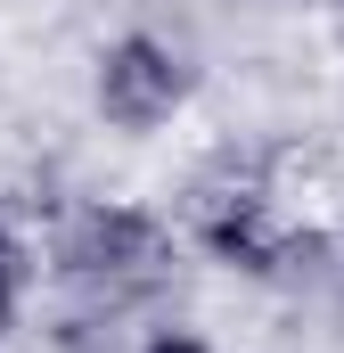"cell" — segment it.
<instances>
[{
	"mask_svg": "<svg viewBox=\"0 0 344 353\" xmlns=\"http://www.w3.org/2000/svg\"><path fill=\"white\" fill-rule=\"evenodd\" d=\"M172 271H180V230L156 205H131V197H90L50 239V279L83 304V329L156 304L172 288Z\"/></svg>",
	"mask_w": 344,
	"mask_h": 353,
	"instance_id": "cell-1",
	"label": "cell"
},
{
	"mask_svg": "<svg viewBox=\"0 0 344 353\" xmlns=\"http://www.w3.org/2000/svg\"><path fill=\"white\" fill-rule=\"evenodd\" d=\"M180 239L205 255V263L238 271V279H295L303 255H320V239L279 205V189L255 173H213L189 189V214H180Z\"/></svg>",
	"mask_w": 344,
	"mask_h": 353,
	"instance_id": "cell-2",
	"label": "cell"
},
{
	"mask_svg": "<svg viewBox=\"0 0 344 353\" xmlns=\"http://www.w3.org/2000/svg\"><path fill=\"white\" fill-rule=\"evenodd\" d=\"M189 99H197V66H189V50H180L172 33L123 25V33L98 41V58H90V115H98L107 132L156 140L164 123L189 115Z\"/></svg>",
	"mask_w": 344,
	"mask_h": 353,
	"instance_id": "cell-3",
	"label": "cell"
},
{
	"mask_svg": "<svg viewBox=\"0 0 344 353\" xmlns=\"http://www.w3.org/2000/svg\"><path fill=\"white\" fill-rule=\"evenodd\" d=\"M25 288H33V247L0 222V345H8V329H17V312H25Z\"/></svg>",
	"mask_w": 344,
	"mask_h": 353,
	"instance_id": "cell-4",
	"label": "cell"
},
{
	"mask_svg": "<svg viewBox=\"0 0 344 353\" xmlns=\"http://www.w3.org/2000/svg\"><path fill=\"white\" fill-rule=\"evenodd\" d=\"M131 353H222L213 337H197V329H180V321H164V329H148Z\"/></svg>",
	"mask_w": 344,
	"mask_h": 353,
	"instance_id": "cell-5",
	"label": "cell"
},
{
	"mask_svg": "<svg viewBox=\"0 0 344 353\" xmlns=\"http://www.w3.org/2000/svg\"><path fill=\"white\" fill-rule=\"evenodd\" d=\"M336 271H344V239H336Z\"/></svg>",
	"mask_w": 344,
	"mask_h": 353,
	"instance_id": "cell-6",
	"label": "cell"
}]
</instances>
